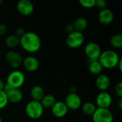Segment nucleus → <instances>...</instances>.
<instances>
[{
  "instance_id": "nucleus-25",
  "label": "nucleus",
  "mask_w": 122,
  "mask_h": 122,
  "mask_svg": "<svg viewBox=\"0 0 122 122\" xmlns=\"http://www.w3.org/2000/svg\"><path fill=\"white\" fill-rule=\"evenodd\" d=\"M80 5L86 9H90L95 6V0H79Z\"/></svg>"
},
{
  "instance_id": "nucleus-26",
  "label": "nucleus",
  "mask_w": 122,
  "mask_h": 122,
  "mask_svg": "<svg viewBox=\"0 0 122 122\" xmlns=\"http://www.w3.org/2000/svg\"><path fill=\"white\" fill-rule=\"evenodd\" d=\"M107 6V2L106 0H95V6L97 8L102 9H106Z\"/></svg>"
},
{
  "instance_id": "nucleus-17",
  "label": "nucleus",
  "mask_w": 122,
  "mask_h": 122,
  "mask_svg": "<svg viewBox=\"0 0 122 122\" xmlns=\"http://www.w3.org/2000/svg\"><path fill=\"white\" fill-rule=\"evenodd\" d=\"M44 95V89L40 85H35L30 90V96L34 101L40 102Z\"/></svg>"
},
{
  "instance_id": "nucleus-1",
  "label": "nucleus",
  "mask_w": 122,
  "mask_h": 122,
  "mask_svg": "<svg viewBox=\"0 0 122 122\" xmlns=\"http://www.w3.org/2000/svg\"><path fill=\"white\" fill-rule=\"evenodd\" d=\"M19 45H21L24 50L29 53H36L41 49V40L36 33L26 31L24 36L20 38Z\"/></svg>"
},
{
  "instance_id": "nucleus-24",
  "label": "nucleus",
  "mask_w": 122,
  "mask_h": 122,
  "mask_svg": "<svg viewBox=\"0 0 122 122\" xmlns=\"http://www.w3.org/2000/svg\"><path fill=\"white\" fill-rule=\"evenodd\" d=\"M9 103L6 94L3 90L0 91V109H3L5 108Z\"/></svg>"
},
{
  "instance_id": "nucleus-32",
  "label": "nucleus",
  "mask_w": 122,
  "mask_h": 122,
  "mask_svg": "<svg viewBox=\"0 0 122 122\" xmlns=\"http://www.w3.org/2000/svg\"><path fill=\"white\" fill-rule=\"evenodd\" d=\"M122 59H120V60H119V63H118V64H117V67H118V68H119V71H122Z\"/></svg>"
},
{
  "instance_id": "nucleus-12",
  "label": "nucleus",
  "mask_w": 122,
  "mask_h": 122,
  "mask_svg": "<svg viewBox=\"0 0 122 122\" xmlns=\"http://www.w3.org/2000/svg\"><path fill=\"white\" fill-rule=\"evenodd\" d=\"M52 114L56 118H62L68 113V108L64 102H56L54 106L51 108Z\"/></svg>"
},
{
  "instance_id": "nucleus-23",
  "label": "nucleus",
  "mask_w": 122,
  "mask_h": 122,
  "mask_svg": "<svg viewBox=\"0 0 122 122\" xmlns=\"http://www.w3.org/2000/svg\"><path fill=\"white\" fill-rule=\"evenodd\" d=\"M111 45L115 49L122 48V35L121 34H114L110 39Z\"/></svg>"
},
{
  "instance_id": "nucleus-6",
  "label": "nucleus",
  "mask_w": 122,
  "mask_h": 122,
  "mask_svg": "<svg viewBox=\"0 0 122 122\" xmlns=\"http://www.w3.org/2000/svg\"><path fill=\"white\" fill-rule=\"evenodd\" d=\"M92 117L93 122H113L114 120L113 114L109 109L97 108Z\"/></svg>"
},
{
  "instance_id": "nucleus-18",
  "label": "nucleus",
  "mask_w": 122,
  "mask_h": 122,
  "mask_svg": "<svg viewBox=\"0 0 122 122\" xmlns=\"http://www.w3.org/2000/svg\"><path fill=\"white\" fill-rule=\"evenodd\" d=\"M89 71L91 74L94 75H99L102 71L103 67L99 60H90L89 63Z\"/></svg>"
},
{
  "instance_id": "nucleus-31",
  "label": "nucleus",
  "mask_w": 122,
  "mask_h": 122,
  "mask_svg": "<svg viewBox=\"0 0 122 122\" xmlns=\"http://www.w3.org/2000/svg\"><path fill=\"white\" fill-rule=\"evenodd\" d=\"M117 107H118V109L119 110H122V99H120L119 101H118V104H117Z\"/></svg>"
},
{
  "instance_id": "nucleus-13",
  "label": "nucleus",
  "mask_w": 122,
  "mask_h": 122,
  "mask_svg": "<svg viewBox=\"0 0 122 122\" xmlns=\"http://www.w3.org/2000/svg\"><path fill=\"white\" fill-rule=\"evenodd\" d=\"M22 64L25 69L29 72L36 71L39 67V60L33 56H28L23 59Z\"/></svg>"
},
{
  "instance_id": "nucleus-27",
  "label": "nucleus",
  "mask_w": 122,
  "mask_h": 122,
  "mask_svg": "<svg viewBox=\"0 0 122 122\" xmlns=\"http://www.w3.org/2000/svg\"><path fill=\"white\" fill-rule=\"evenodd\" d=\"M114 91L116 94L120 98L122 99V82H119L118 84H117V85L115 86L114 88Z\"/></svg>"
},
{
  "instance_id": "nucleus-33",
  "label": "nucleus",
  "mask_w": 122,
  "mask_h": 122,
  "mask_svg": "<svg viewBox=\"0 0 122 122\" xmlns=\"http://www.w3.org/2000/svg\"><path fill=\"white\" fill-rule=\"evenodd\" d=\"M4 84H5V83L0 79V91H1V90H3V89H4Z\"/></svg>"
},
{
  "instance_id": "nucleus-9",
  "label": "nucleus",
  "mask_w": 122,
  "mask_h": 122,
  "mask_svg": "<svg viewBox=\"0 0 122 122\" xmlns=\"http://www.w3.org/2000/svg\"><path fill=\"white\" fill-rule=\"evenodd\" d=\"M112 97L107 92H101L96 97V104L97 108L109 109L112 104Z\"/></svg>"
},
{
  "instance_id": "nucleus-29",
  "label": "nucleus",
  "mask_w": 122,
  "mask_h": 122,
  "mask_svg": "<svg viewBox=\"0 0 122 122\" xmlns=\"http://www.w3.org/2000/svg\"><path fill=\"white\" fill-rule=\"evenodd\" d=\"M6 32V26H5V24L0 23V36L5 34Z\"/></svg>"
},
{
  "instance_id": "nucleus-2",
  "label": "nucleus",
  "mask_w": 122,
  "mask_h": 122,
  "mask_svg": "<svg viewBox=\"0 0 122 122\" xmlns=\"http://www.w3.org/2000/svg\"><path fill=\"white\" fill-rule=\"evenodd\" d=\"M120 59L119 54L115 51L107 49L102 51L98 60L103 68L113 69L117 66Z\"/></svg>"
},
{
  "instance_id": "nucleus-4",
  "label": "nucleus",
  "mask_w": 122,
  "mask_h": 122,
  "mask_svg": "<svg viewBox=\"0 0 122 122\" xmlns=\"http://www.w3.org/2000/svg\"><path fill=\"white\" fill-rule=\"evenodd\" d=\"M24 82L25 76L23 72L19 70H14L8 74L6 84L11 89H20Z\"/></svg>"
},
{
  "instance_id": "nucleus-14",
  "label": "nucleus",
  "mask_w": 122,
  "mask_h": 122,
  "mask_svg": "<svg viewBox=\"0 0 122 122\" xmlns=\"http://www.w3.org/2000/svg\"><path fill=\"white\" fill-rule=\"evenodd\" d=\"M98 19L103 25H109L114 20V14L112 11L108 8L102 9L98 14Z\"/></svg>"
},
{
  "instance_id": "nucleus-10",
  "label": "nucleus",
  "mask_w": 122,
  "mask_h": 122,
  "mask_svg": "<svg viewBox=\"0 0 122 122\" xmlns=\"http://www.w3.org/2000/svg\"><path fill=\"white\" fill-rule=\"evenodd\" d=\"M16 9L20 14L27 16L34 12V6L29 0H19L16 4Z\"/></svg>"
},
{
  "instance_id": "nucleus-7",
  "label": "nucleus",
  "mask_w": 122,
  "mask_h": 122,
  "mask_svg": "<svg viewBox=\"0 0 122 122\" xmlns=\"http://www.w3.org/2000/svg\"><path fill=\"white\" fill-rule=\"evenodd\" d=\"M67 107L68 109L73 111L77 110L82 105V102L80 96L76 94V92H69L65 97V101L64 102Z\"/></svg>"
},
{
  "instance_id": "nucleus-16",
  "label": "nucleus",
  "mask_w": 122,
  "mask_h": 122,
  "mask_svg": "<svg viewBox=\"0 0 122 122\" xmlns=\"http://www.w3.org/2000/svg\"><path fill=\"white\" fill-rule=\"evenodd\" d=\"M6 94L9 102L13 104L19 103L23 99V94L20 89H10Z\"/></svg>"
},
{
  "instance_id": "nucleus-5",
  "label": "nucleus",
  "mask_w": 122,
  "mask_h": 122,
  "mask_svg": "<svg viewBox=\"0 0 122 122\" xmlns=\"http://www.w3.org/2000/svg\"><path fill=\"white\" fill-rule=\"evenodd\" d=\"M84 41V36L82 32L74 31L68 34L66 43V45L71 49H77L82 46Z\"/></svg>"
},
{
  "instance_id": "nucleus-3",
  "label": "nucleus",
  "mask_w": 122,
  "mask_h": 122,
  "mask_svg": "<svg viewBox=\"0 0 122 122\" xmlns=\"http://www.w3.org/2000/svg\"><path fill=\"white\" fill-rule=\"evenodd\" d=\"M44 107L40 102L29 101L25 106V113L31 119H38L44 114Z\"/></svg>"
},
{
  "instance_id": "nucleus-30",
  "label": "nucleus",
  "mask_w": 122,
  "mask_h": 122,
  "mask_svg": "<svg viewBox=\"0 0 122 122\" xmlns=\"http://www.w3.org/2000/svg\"><path fill=\"white\" fill-rule=\"evenodd\" d=\"M65 29H66V31L69 34L74 31V26H73V24H68L66 26Z\"/></svg>"
},
{
  "instance_id": "nucleus-34",
  "label": "nucleus",
  "mask_w": 122,
  "mask_h": 122,
  "mask_svg": "<svg viewBox=\"0 0 122 122\" xmlns=\"http://www.w3.org/2000/svg\"><path fill=\"white\" fill-rule=\"evenodd\" d=\"M0 122H3V119L1 117H0Z\"/></svg>"
},
{
  "instance_id": "nucleus-15",
  "label": "nucleus",
  "mask_w": 122,
  "mask_h": 122,
  "mask_svg": "<svg viewBox=\"0 0 122 122\" xmlns=\"http://www.w3.org/2000/svg\"><path fill=\"white\" fill-rule=\"evenodd\" d=\"M111 80L107 74H99L96 79V86L101 92H106L110 86Z\"/></svg>"
},
{
  "instance_id": "nucleus-28",
  "label": "nucleus",
  "mask_w": 122,
  "mask_h": 122,
  "mask_svg": "<svg viewBox=\"0 0 122 122\" xmlns=\"http://www.w3.org/2000/svg\"><path fill=\"white\" fill-rule=\"evenodd\" d=\"M26 32V31L24 30V28L19 27V28L16 29V31H15V35H16V36H18V37L20 39L21 37H22V36H24V34Z\"/></svg>"
},
{
  "instance_id": "nucleus-11",
  "label": "nucleus",
  "mask_w": 122,
  "mask_h": 122,
  "mask_svg": "<svg viewBox=\"0 0 122 122\" xmlns=\"http://www.w3.org/2000/svg\"><path fill=\"white\" fill-rule=\"evenodd\" d=\"M5 59L10 66L14 69L18 68L21 64H22L23 58L21 55L14 51H9L6 52Z\"/></svg>"
},
{
  "instance_id": "nucleus-21",
  "label": "nucleus",
  "mask_w": 122,
  "mask_h": 122,
  "mask_svg": "<svg viewBox=\"0 0 122 122\" xmlns=\"http://www.w3.org/2000/svg\"><path fill=\"white\" fill-rule=\"evenodd\" d=\"M20 39L15 34H10L5 39V44L10 49H14L19 45Z\"/></svg>"
},
{
  "instance_id": "nucleus-35",
  "label": "nucleus",
  "mask_w": 122,
  "mask_h": 122,
  "mask_svg": "<svg viewBox=\"0 0 122 122\" xmlns=\"http://www.w3.org/2000/svg\"><path fill=\"white\" fill-rule=\"evenodd\" d=\"M2 3H3V1H2V0H0V4H2Z\"/></svg>"
},
{
  "instance_id": "nucleus-19",
  "label": "nucleus",
  "mask_w": 122,
  "mask_h": 122,
  "mask_svg": "<svg viewBox=\"0 0 122 122\" xmlns=\"http://www.w3.org/2000/svg\"><path fill=\"white\" fill-rule=\"evenodd\" d=\"M72 24L74 26V31L82 32L86 29L88 26V21L84 17H79L74 21Z\"/></svg>"
},
{
  "instance_id": "nucleus-8",
  "label": "nucleus",
  "mask_w": 122,
  "mask_h": 122,
  "mask_svg": "<svg viewBox=\"0 0 122 122\" xmlns=\"http://www.w3.org/2000/svg\"><path fill=\"white\" fill-rule=\"evenodd\" d=\"M100 46L95 42H89L84 47L85 55L89 59V60H97L102 53Z\"/></svg>"
},
{
  "instance_id": "nucleus-20",
  "label": "nucleus",
  "mask_w": 122,
  "mask_h": 122,
  "mask_svg": "<svg viewBox=\"0 0 122 122\" xmlns=\"http://www.w3.org/2000/svg\"><path fill=\"white\" fill-rule=\"evenodd\" d=\"M56 99L52 94H45L40 101L44 109H51L56 103Z\"/></svg>"
},
{
  "instance_id": "nucleus-22",
  "label": "nucleus",
  "mask_w": 122,
  "mask_h": 122,
  "mask_svg": "<svg viewBox=\"0 0 122 122\" xmlns=\"http://www.w3.org/2000/svg\"><path fill=\"white\" fill-rule=\"evenodd\" d=\"M81 107L83 113L86 116H92L97 108L96 105L91 102H86L84 103Z\"/></svg>"
}]
</instances>
